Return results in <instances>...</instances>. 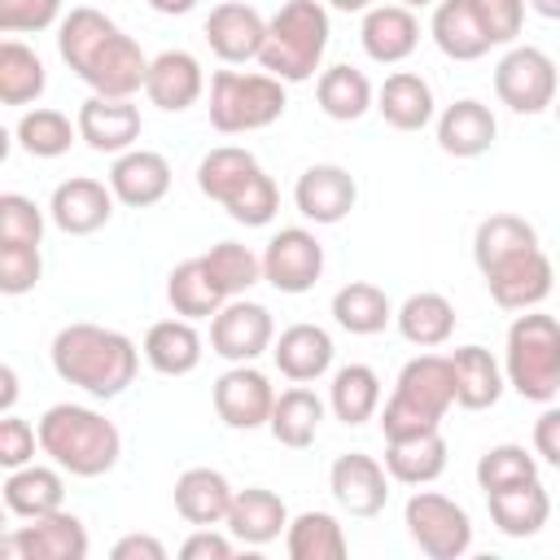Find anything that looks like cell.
<instances>
[{
    "instance_id": "cell-5",
    "label": "cell",
    "mask_w": 560,
    "mask_h": 560,
    "mask_svg": "<svg viewBox=\"0 0 560 560\" xmlns=\"http://www.w3.org/2000/svg\"><path fill=\"white\" fill-rule=\"evenodd\" d=\"M197 188L201 197L219 201L232 223L241 228H267L280 210V188L262 171V162L241 144H219L197 162Z\"/></svg>"
},
{
    "instance_id": "cell-14",
    "label": "cell",
    "mask_w": 560,
    "mask_h": 560,
    "mask_svg": "<svg viewBox=\"0 0 560 560\" xmlns=\"http://www.w3.org/2000/svg\"><path fill=\"white\" fill-rule=\"evenodd\" d=\"M214 411L228 429L236 433H254L267 429L271 407H276V389L267 381V372H258L254 363H232L219 381H214Z\"/></svg>"
},
{
    "instance_id": "cell-48",
    "label": "cell",
    "mask_w": 560,
    "mask_h": 560,
    "mask_svg": "<svg viewBox=\"0 0 560 560\" xmlns=\"http://www.w3.org/2000/svg\"><path fill=\"white\" fill-rule=\"evenodd\" d=\"M48 26H61V0H0L4 35H35Z\"/></svg>"
},
{
    "instance_id": "cell-51",
    "label": "cell",
    "mask_w": 560,
    "mask_h": 560,
    "mask_svg": "<svg viewBox=\"0 0 560 560\" xmlns=\"http://www.w3.org/2000/svg\"><path fill=\"white\" fill-rule=\"evenodd\" d=\"M232 551H236V538L223 534L219 525H197L179 547L184 560H232Z\"/></svg>"
},
{
    "instance_id": "cell-42",
    "label": "cell",
    "mask_w": 560,
    "mask_h": 560,
    "mask_svg": "<svg viewBox=\"0 0 560 560\" xmlns=\"http://www.w3.org/2000/svg\"><path fill=\"white\" fill-rule=\"evenodd\" d=\"M44 88H48L44 57L22 39H4L0 44V101L4 105H31L44 96Z\"/></svg>"
},
{
    "instance_id": "cell-53",
    "label": "cell",
    "mask_w": 560,
    "mask_h": 560,
    "mask_svg": "<svg viewBox=\"0 0 560 560\" xmlns=\"http://www.w3.org/2000/svg\"><path fill=\"white\" fill-rule=\"evenodd\" d=\"M109 556H114V560H166V547H162V538H153V534H122Z\"/></svg>"
},
{
    "instance_id": "cell-26",
    "label": "cell",
    "mask_w": 560,
    "mask_h": 560,
    "mask_svg": "<svg viewBox=\"0 0 560 560\" xmlns=\"http://www.w3.org/2000/svg\"><path fill=\"white\" fill-rule=\"evenodd\" d=\"M140 350H144V363H149L158 376H188V372H197V363H201V354H206V341H201V332H197V319L175 315V319L149 324Z\"/></svg>"
},
{
    "instance_id": "cell-52",
    "label": "cell",
    "mask_w": 560,
    "mask_h": 560,
    "mask_svg": "<svg viewBox=\"0 0 560 560\" xmlns=\"http://www.w3.org/2000/svg\"><path fill=\"white\" fill-rule=\"evenodd\" d=\"M534 455L551 468H560V407H547L534 420Z\"/></svg>"
},
{
    "instance_id": "cell-34",
    "label": "cell",
    "mask_w": 560,
    "mask_h": 560,
    "mask_svg": "<svg viewBox=\"0 0 560 560\" xmlns=\"http://www.w3.org/2000/svg\"><path fill=\"white\" fill-rule=\"evenodd\" d=\"M166 302L184 319H214L232 298L219 289V280L210 276L206 258L197 254V258H184V262L171 267V276H166Z\"/></svg>"
},
{
    "instance_id": "cell-35",
    "label": "cell",
    "mask_w": 560,
    "mask_h": 560,
    "mask_svg": "<svg viewBox=\"0 0 560 560\" xmlns=\"http://www.w3.org/2000/svg\"><path fill=\"white\" fill-rule=\"evenodd\" d=\"M4 508L22 521H35V516H48L57 508H66V477L61 468H48V464H22V468H9L4 477Z\"/></svg>"
},
{
    "instance_id": "cell-8",
    "label": "cell",
    "mask_w": 560,
    "mask_h": 560,
    "mask_svg": "<svg viewBox=\"0 0 560 560\" xmlns=\"http://www.w3.org/2000/svg\"><path fill=\"white\" fill-rule=\"evenodd\" d=\"M503 376L525 402H551L560 394V319L534 311H516L503 341Z\"/></svg>"
},
{
    "instance_id": "cell-12",
    "label": "cell",
    "mask_w": 560,
    "mask_h": 560,
    "mask_svg": "<svg viewBox=\"0 0 560 560\" xmlns=\"http://www.w3.org/2000/svg\"><path fill=\"white\" fill-rule=\"evenodd\" d=\"M324 276V245L311 228H280L262 249V280L276 293H306Z\"/></svg>"
},
{
    "instance_id": "cell-9",
    "label": "cell",
    "mask_w": 560,
    "mask_h": 560,
    "mask_svg": "<svg viewBox=\"0 0 560 560\" xmlns=\"http://www.w3.org/2000/svg\"><path fill=\"white\" fill-rule=\"evenodd\" d=\"M289 92L267 70H214L210 74V127L219 136L262 131L284 118Z\"/></svg>"
},
{
    "instance_id": "cell-32",
    "label": "cell",
    "mask_w": 560,
    "mask_h": 560,
    "mask_svg": "<svg viewBox=\"0 0 560 560\" xmlns=\"http://www.w3.org/2000/svg\"><path fill=\"white\" fill-rule=\"evenodd\" d=\"M232 499L236 490L219 468H184L175 477V512L188 525H228Z\"/></svg>"
},
{
    "instance_id": "cell-25",
    "label": "cell",
    "mask_w": 560,
    "mask_h": 560,
    "mask_svg": "<svg viewBox=\"0 0 560 560\" xmlns=\"http://www.w3.org/2000/svg\"><path fill=\"white\" fill-rule=\"evenodd\" d=\"M332 354H337V346H332L328 328H319V324H289L271 341V359H276L280 376H289L293 385L319 381L332 368Z\"/></svg>"
},
{
    "instance_id": "cell-28",
    "label": "cell",
    "mask_w": 560,
    "mask_h": 560,
    "mask_svg": "<svg viewBox=\"0 0 560 560\" xmlns=\"http://www.w3.org/2000/svg\"><path fill=\"white\" fill-rule=\"evenodd\" d=\"M486 508H490V521L503 538H534L551 521V494L542 490L538 477L486 494Z\"/></svg>"
},
{
    "instance_id": "cell-31",
    "label": "cell",
    "mask_w": 560,
    "mask_h": 560,
    "mask_svg": "<svg viewBox=\"0 0 560 560\" xmlns=\"http://www.w3.org/2000/svg\"><path fill=\"white\" fill-rule=\"evenodd\" d=\"M451 368H455V407L464 411H486L503 398L508 389V376L499 368V359L486 350V346H455L451 354Z\"/></svg>"
},
{
    "instance_id": "cell-44",
    "label": "cell",
    "mask_w": 560,
    "mask_h": 560,
    "mask_svg": "<svg viewBox=\"0 0 560 560\" xmlns=\"http://www.w3.org/2000/svg\"><path fill=\"white\" fill-rule=\"evenodd\" d=\"M201 258H206L210 276L219 280V289H223L228 298H245V293L262 280V254H254V249L241 245V241H219V245H210Z\"/></svg>"
},
{
    "instance_id": "cell-16",
    "label": "cell",
    "mask_w": 560,
    "mask_h": 560,
    "mask_svg": "<svg viewBox=\"0 0 560 560\" xmlns=\"http://www.w3.org/2000/svg\"><path fill=\"white\" fill-rule=\"evenodd\" d=\"M354 201H359V184H354V175H350L346 166H337V162H315V166H306V171L298 175V184H293V206H298V214L311 219L315 228L341 223V219L354 210Z\"/></svg>"
},
{
    "instance_id": "cell-1",
    "label": "cell",
    "mask_w": 560,
    "mask_h": 560,
    "mask_svg": "<svg viewBox=\"0 0 560 560\" xmlns=\"http://www.w3.org/2000/svg\"><path fill=\"white\" fill-rule=\"evenodd\" d=\"M472 262L494 298L499 311H534L547 302L551 284H556V267L538 245L534 223H525L521 214H490L477 223L472 232Z\"/></svg>"
},
{
    "instance_id": "cell-57",
    "label": "cell",
    "mask_w": 560,
    "mask_h": 560,
    "mask_svg": "<svg viewBox=\"0 0 560 560\" xmlns=\"http://www.w3.org/2000/svg\"><path fill=\"white\" fill-rule=\"evenodd\" d=\"M332 9H341V13H368L372 9V0H328Z\"/></svg>"
},
{
    "instance_id": "cell-29",
    "label": "cell",
    "mask_w": 560,
    "mask_h": 560,
    "mask_svg": "<svg viewBox=\"0 0 560 560\" xmlns=\"http://www.w3.org/2000/svg\"><path fill=\"white\" fill-rule=\"evenodd\" d=\"M289 529V508L276 490L267 486H245L236 490L232 499V512H228V534L245 547H267L276 542L280 534Z\"/></svg>"
},
{
    "instance_id": "cell-50",
    "label": "cell",
    "mask_w": 560,
    "mask_h": 560,
    "mask_svg": "<svg viewBox=\"0 0 560 560\" xmlns=\"http://www.w3.org/2000/svg\"><path fill=\"white\" fill-rule=\"evenodd\" d=\"M35 446H39V429L26 424L22 416L4 411V420H0V464H4V468L35 464Z\"/></svg>"
},
{
    "instance_id": "cell-46",
    "label": "cell",
    "mask_w": 560,
    "mask_h": 560,
    "mask_svg": "<svg viewBox=\"0 0 560 560\" xmlns=\"http://www.w3.org/2000/svg\"><path fill=\"white\" fill-rule=\"evenodd\" d=\"M44 276V258L39 245H22V241H0V293L22 298L39 284Z\"/></svg>"
},
{
    "instance_id": "cell-24",
    "label": "cell",
    "mask_w": 560,
    "mask_h": 560,
    "mask_svg": "<svg viewBox=\"0 0 560 560\" xmlns=\"http://www.w3.org/2000/svg\"><path fill=\"white\" fill-rule=\"evenodd\" d=\"M109 188L122 206L149 210L171 192V162L153 149H127L109 166Z\"/></svg>"
},
{
    "instance_id": "cell-39",
    "label": "cell",
    "mask_w": 560,
    "mask_h": 560,
    "mask_svg": "<svg viewBox=\"0 0 560 560\" xmlns=\"http://www.w3.org/2000/svg\"><path fill=\"white\" fill-rule=\"evenodd\" d=\"M315 101L332 122H359L368 109H376V88L354 66H328V70H319Z\"/></svg>"
},
{
    "instance_id": "cell-40",
    "label": "cell",
    "mask_w": 560,
    "mask_h": 560,
    "mask_svg": "<svg viewBox=\"0 0 560 560\" xmlns=\"http://www.w3.org/2000/svg\"><path fill=\"white\" fill-rule=\"evenodd\" d=\"M328 411L346 424V429H359L368 424L376 411H381V376L368 368V363H346L332 372V385H328Z\"/></svg>"
},
{
    "instance_id": "cell-4",
    "label": "cell",
    "mask_w": 560,
    "mask_h": 560,
    "mask_svg": "<svg viewBox=\"0 0 560 560\" xmlns=\"http://www.w3.org/2000/svg\"><path fill=\"white\" fill-rule=\"evenodd\" d=\"M35 429H39V451L70 477H105L122 455L118 424L83 402H52Z\"/></svg>"
},
{
    "instance_id": "cell-19",
    "label": "cell",
    "mask_w": 560,
    "mask_h": 560,
    "mask_svg": "<svg viewBox=\"0 0 560 560\" xmlns=\"http://www.w3.org/2000/svg\"><path fill=\"white\" fill-rule=\"evenodd\" d=\"M114 188L92 179V175H70L52 188L48 197V219L66 236H92L114 219Z\"/></svg>"
},
{
    "instance_id": "cell-49",
    "label": "cell",
    "mask_w": 560,
    "mask_h": 560,
    "mask_svg": "<svg viewBox=\"0 0 560 560\" xmlns=\"http://www.w3.org/2000/svg\"><path fill=\"white\" fill-rule=\"evenodd\" d=\"M472 9H477V18H481V26H486L494 48L499 44H516V35L525 26V0H472Z\"/></svg>"
},
{
    "instance_id": "cell-2",
    "label": "cell",
    "mask_w": 560,
    "mask_h": 560,
    "mask_svg": "<svg viewBox=\"0 0 560 560\" xmlns=\"http://www.w3.org/2000/svg\"><path fill=\"white\" fill-rule=\"evenodd\" d=\"M57 52L96 96H136L149 74L144 48L101 9L74 4L57 26Z\"/></svg>"
},
{
    "instance_id": "cell-37",
    "label": "cell",
    "mask_w": 560,
    "mask_h": 560,
    "mask_svg": "<svg viewBox=\"0 0 560 560\" xmlns=\"http://www.w3.org/2000/svg\"><path fill=\"white\" fill-rule=\"evenodd\" d=\"M332 319L350 337H372V332H385L394 324V302H389V293L381 284L350 280V284H341L332 293Z\"/></svg>"
},
{
    "instance_id": "cell-20",
    "label": "cell",
    "mask_w": 560,
    "mask_h": 560,
    "mask_svg": "<svg viewBox=\"0 0 560 560\" xmlns=\"http://www.w3.org/2000/svg\"><path fill=\"white\" fill-rule=\"evenodd\" d=\"M74 122H79V140L92 153H114V158L136 149L140 127H144L140 109L131 105V96H96V92L79 105Z\"/></svg>"
},
{
    "instance_id": "cell-58",
    "label": "cell",
    "mask_w": 560,
    "mask_h": 560,
    "mask_svg": "<svg viewBox=\"0 0 560 560\" xmlns=\"http://www.w3.org/2000/svg\"><path fill=\"white\" fill-rule=\"evenodd\" d=\"M394 4H407V9H429V4H438V0H394Z\"/></svg>"
},
{
    "instance_id": "cell-30",
    "label": "cell",
    "mask_w": 560,
    "mask_h": 560,
    "mask_svg": "<svg viewBox=\"0 0 560 560\" xmlns=\"http://www.w3.org/2000/svg\"><path fill=\"white\" fill-rule=\"evenodd\" d=\"M429 35L438 44L442 57L451 61H481L494 44L472 9V0H438L433 4V22H429Z\"/></svg>"
},
{
    "instance_id": "cell-22",
    "label": "cell",
    "mask_w": 560,
    "mask_h": 560,
    "mask_svg": "<svg viewBox=\"0 0 560 560\" xmlns=\"http://www.w3.org/2000/svg\"><path fill=\"white\" fill-rule=\"evenodd\" d=\"M359 44L372 61L398 66L420 48V18L407 4H372L359 26Z\"/></svg>"
},
{
    "instance_id": "cell-41",
    "label": "cell",
    "mask_w": 560,
    "mask_h": 560,
    "mask_svg": "<svg viewBox=\"0 0 560 560\" xmlns=\"http://www.w3.org/2000/svg\"><path fill=\"white\" fill-rule=\"evenodd\" d=\"M284 551L289 560H346L350 542H346V529L332 512H298L284 529Z\"/></svg>"
},
{
    "instance_id": "cell-3",
    "label": "cell",
    "mask_w": 560,
    "mask_h": 560,
    "mask_svg": "<svg viewBox=\"0 0 560 560\" xmlns=\"http://www.w3.org/2000/svg\"><path fill=\"white\" fill-rule=\"evenodd\" d=\"M140 354L144 350H136V341L127 332L105 328V324H88V319L57 328V337L48 346L52 372L66 385H74V389H83L88 398H101V402L118 398L136 381Z\"/></svg>"
},
{
    "instance_id": "cell-56",
    "label": "cell",
    "mask_w": 560,
    "mask_h": 560,
    "mask_svg": "<svg viewBox=\"0 0 560 560\" xmlns=\"http://www.w3.org/2000/svg\"><path fill=\"white\" fill-rule=\"evenodd\" d=\"M538 18H547V22H560V0H525Z\"/></svg>"
},
{
    "instance_id": "cell-33",
    "label": "cell",
    "mask_w": 560,
    "mask_h": 560,
    "mask_svg": "<svg viewBox=\"0 0 560 560\" xmlns=\"http://www.w3.org/2000/svg\"><path fill=\"white\" fill-rule=\"evenodd\" d=\"M385 468L402 486H429L446 472V438L442 429L407 433V438H385Z\"/></svg>"
},
{
    "instance_id": "cell-21",
    "label": "cell",
    "mask_w": 560,
    "mask_h": 560,
    "mask_svg": "<svg viewBox=\"0 0 560 560\" xmlns=\"http://www.w3.org/2000/svg\"><path fill=\"white\" fill-rule=\"evenodd\" d=\"M201 92H206V70L188 48H166V52L149 57V74H144L149 105H158L166 114H184L201 101Z\"/></svg>"
},
{
    "instance_id": "cell-18",
    "label": "cell",
    "mask_w": 560,
    "mask_h": 560,
    "mask_svg": "<svg viewBox=\"0 0 560 560\" xmlns=\"http://www.w3.org/2000/svg\"><path fill=\"white\" fill-rule=\"evenodd\" d=\"M201 35L223 66H245V61H258V52H262L267 18L245 0H223L210 9Z\"/></svg>"
},
{
    "instance_id": "cell-38",
    "label": "cell",
    "mask_w": 560,
    "mask_h": 560,
    "mask_svg": "<svg viewBox=\"0 0 560 560\" xmlns=\"http://www.w3.org/2000/svg\"><path fill=\"white\" fill-rule=\"evenodd\" d=\"M324 411H328V402H324L315 389L293 385V389L276 394V407H271L267 429H271V438H276L280 446H289V451H306V446L315 442L319 424H324Z\"/></svg>"
},
{
    "instance_id": "cell-45",
    "label": "cell",
    "mask_w": 560,
    "mask_h": 560,
    "mask_svg": "<svg viewBox=\"0 0 560 560\" xmlns=\"http://www.w3.org/2000/svg\"><path fill=\"white\" fill-rule=\"evenodd\" d=\"M472 477H477V490L481 494H494L503 486H516V481L538 477V455L525 451V446H516V442H499V446L481 451Z\"/></svg>"
},
{
    "instance_id": "cell-7",
    "label": "cell",
    "mask_w": 560,
    "mask_h": 560,
    "mask_svg": "<svg viewBox=\"0 0 560 560\" xmlns=\"http://www.w3.org/2000/svg\"><path fill=\"white\" fill-rule=\"evenodd\" d=\"M451 407H455V368L446 354L424 350L402 363L394 394L385 398V411H381V433L407 438V433L442 429Z\"/></svg>"
},
{
    "instance_id": "cell-13",
    "label": "cell",
    "mask_w": 560,
    "mask_h": 560,
    "mask_svg": "<svg viewBox=\"0 0 560 560\" xmlns=\"http://www.w3.org/2000/svg\"><path fill=\"white\" fill-rule=\"evenodd\" d=\"M276 341V319L262 302L232 298L214 319H210V350L228 363H254L267 354Z\"/></svg>"
},
{
    "instance_id": "cell-15",
    "label": "cell",
    "mask_w": 560,
    "mask_h": 560,
    "mask_svg": "<svg viewBox=\"0 0 560 560\" xmlns=\"http://www.w3.org/2000/svg\"><path fill=\"white\" fill-rule=\"evenodd\" d=\"M18 560H83L88 556V529L74 512L57 508L48 516H35L4 534L0 542Z\"/></svg>"
},
{
    "instance_id": "cell-10",
    "label": "cell",
    "mask_w": 560,
    "mask_h": 560,
    "mask_svg": "<svg viewBox=\"0 0 560 560\" xmlns=\"http://www.w3.org/2000/svg\"><path fill=\"white\" fill-rule=\"evenodd\" d=\"M494 96L499 105H508L512 114H542L556 105L560 96V74L551 52L534 48V44H508V52L494 66Z\"/></svg>"
},
{
    "instance_id": "cell-36",
    "label": "cell",
    "mask_w": 560,
    "mask_h": 560,
    "mask_svg": "<svg viewBox=\"0 0 560 560\" xmlns=\"http://www.w3.org/2000/svg\"><path fill=\"white\" fill-rule=\"evenodd\" d=\"M394 324H398L402 341H411L416 350H438V346H446L451 332H455V302H451L446 293H433V289L411 293V298L394 311Z\"/></svg>"
},
{
    "instance_id": "cell-54",
    "label": "cell",
    "mask_w": 560,
    "mask_h": 560,
    "mask_svg": "<svg viewBox=\"0 0 560 560\" xmlns=\"http://www.w3.org/2000/svg\"><path fill=\"white\" fill-rule=\"evenodd\" d=\"M13 402H18V372H13V363H4L0 368V407L13 411Z\"/></svg>"
},
{
    "instance_id": "cell-17",
    "label": "cell",
    "mask_w": 560,
    "mask_h": 560,
    "mask_svg": "<svg viewBox=\"0 0 560 560\" xmlns=\"http://www.w3.org/2000/svg\"><path fill=\"white\" fill-rule=\"evenodd\" d=\"M389 481H394L389 468L363 451H346L328 468V490H332L337 508L350 516H376L389 503Z\"/></svg>"
},
{
    "instance_id": "cell-6",
    "label": "cell",
    "mask_w": 560,
    "mask_h": 560,
    "mask_svg": "<svg viewBox=\"0 0 560 560\" xmlns=\"http://www.w3.org/2000/svg\"><path fill=\"white\" fill-rule=\"evenodd\" d=\"M328 35H332V22L319 0H284L267 18V39H262L258 66L267 74H276L280 83H306L324 66Z\"/></svg>"
},
{
    "instance_id": "cell-11",
    "label": "cell",
    "mask_w": 560,
    "mask_h": 560,
    "mask_svg": "<svg viewBox=\"0 0 560 560\" xmlns=\"http://www.w3.org/2000/svg\"><path fill=\"white\" fill-rule=\"evenodd\" d=\"M402 525L429 560H459L472 547V516L438 490H416L402 508Z\"/></svg>"
},
{
    "instance_id": "cell-47",
    "label": "cell",
    "mask_w": 560,
    "mask_h": 560,
    "mask_svg": "<svg viewBox=\"0 0 560 560\" xmlns=\"http://www.w3.org/2000/svg\"><path fill=\"white\" fill-rule=\"evenodd\" d=\"M0 241H22V245L44 241V210L26 192H4L0 197Z\"/></svg>"
},
{
    "instance_id": "cell-43",
    "label": "cell",
    "mask_w": 560,
    "mask_h": 560,
    "mask_svg": "<svg viewBox=\"0 0 560 560\" xmlns=\"http://www.w3.org/2000/svg\"><path fill=\"white\" fill-rule=\"evenodd\" d=\"M13 140H18V149H22V153H31V158H44V162H48V158L70 153V144L79 140V122H70V114H61V109L35 105V109H26V114L18 118Z\"/></svg>"
},
{
    "instance_id": "cell-27",
    "label": "cell",
    "mask_w": 560,
    "mask_h": 560,
    "mask_svg": "<svg viewBox=\"0 0 560 560\" xmlns=\"http://www.w3.org/2000/svg\"><path fill=\"white\" fill-rule=\"evenodd\" d=\"M376 114L394 127V131H424L438 118V101L424 74L416 70H394L381 88H376Z\"/></svg>"
},
{
    "instance_id": "cell-59",
    "label": "cell",
    "mask_w": 560,
    "mask_h": 560,
    "mask_svg": "<svg viewBox=\"0 0 560 560\" xmlns=\"http://www.w3.org/2000/svg\"><path fill=\"white\" fill-rule=\"evenodd\" d=\"M556 118H560V96H556Z\"/></svg>"
},
{
    "instance_id": "cell-55",
    "label": "cell",
    "mask_w": 560,
    "mask_h": 560,
    "mask_svg": "<svg viewBox=\"0 0 560 560\" xmlns=\"http://www.w3.org/2000/svg\"><path fill=\"white\" fill-rule=\"evenodd\" d=\"M153 13H162V18H184V13H192L201 0H144Z\"/></svg>"
},
{
    "instance_id": "cell-23",
    "label": "cell",
    "mask_w": 560,
    "mask_h": 560,
    "mask_svg": "<svg viewBox=\"0 0 560 560\" xmlns=\"http://www.w3.org/2000/svg\"><path fill=\"white\" fill-rule=\"evenodd\" d=\"M494 136H499V122H494L490 105H481L477 96H459L455 105H446L438 114V149L446 158H459V162L481 158V153H490Z\"/></svg>"
}]
</instances>
